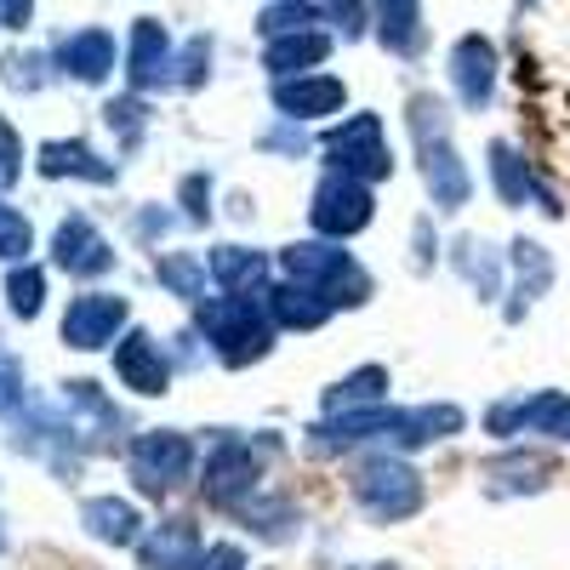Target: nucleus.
<instances>
[{"label":"nucleus","mask_w":570,"mask_h":570,"mask_svg":"<svg viewBox=\"0 0 570 570\" xmlns=\"http://www.w3.org/2000/svg\"><path fill=\"white\" fill-rule=\"evenodd\" d=\"M171 69H177V52H171V35L160 29V18H137L131 52H126V80H131V91L171 86V80H177Z\"/></svg>","instance_id":"9d476101"},{"label":"nucleus","mask_w":570,"mask_h":570,"mask_svg":"<svg viewBox=\"0 0 570 570\" xmlns=\"http://www.w3.org/2000/svg\"><path fill=\"white\" fill-rule=\"evenodd\" d=\"M40 171L46 177H91V183H115V166L98 160L86 142H46L40 149Z\"/></svg>","instance_id":"a878e982"},{"label":"nucleus","mask_w":570,"mask_h":570,"mask_svg":"<svg viewBox=\"0 0 570 570\" xmlns=\"http://www.w3.org/2000/svg\"><path fill=\"white\" fill-rule=\"evenodd\" d=\"M29 12H35V0H0V18H7L12 29H23V23H29Z\"/></svg>","instance_id":"a19ab883"},{"label":"nucleus","mask_w":570,"mask_h":570,"mask_svg":"<svg viewBox=\"0 0 570 570\" xmlns=\"http://www.w3.org/2000/svg\"><path fill=\"white\" fill-rule=\"evenodd\" d=\"M411 131H416V155H422V177H428V195H434V206H445V212L468 206L473 177H468V166H462L456 149H451L445 109H440L434 98H411Z\"/></svg>","instance_id":"f257e3e1"},{"label":"nucleus","mask_w":570,"mask_h":570,"mask_svg":"<svg viewBox=\"0 0 570 570\" xmlns=\"http://www.w3.org/2000/svg\"><path fill=\"white\" fill-rule=\"evenodd\" d=\"M376 35L389 52L416 58L422 52V0H376Z\"/></svg>","instance_id":"4be33fe9"},{"label":"nucleus","mask_w":570,"mask_h":570,"mask_svg":"<svg viewBox=\"0 0 570 570\" xmlns=\"http://www.w3.org/2000/svg\"><path fill=\"white\" fill-rule=\"evenodd\" d=\"M354 497L371 519H411L422 508V480L394 456H371L354 473Z\"/></svg>","instance_id":"20e7f679"},{"label":"nucleus","mask_w":570,"mask_h":570,"mask_svg":"<svg viewBox=\"0 0 570 570\" xmlns=\"http://www.w3.org/2000/svg\"><path fill=\"white\" fill-rule=\"evenodd\" d=\"M456 268L480 285V297H497V285H502V268H497V257L480 246V240H462L456 246Z\"/></svg>","instance_id":"c756f323"},{"label":"nucleus","mask_w":570,"mask_h":570,"mask_svg":"<svg viewBox=\"0 0 570 570\" xmlns=\"http://www.w3.org/2000/svg\"><path fill=\"white\" fill-rule=\"evenodd\" d=\"M155 274H160V285H171L177 297H200L206 292V263L200 257H160Z\"/></svg>","instance_id":"7c9ffc66"},{"label":"nucleus","mask_w":570,"mask_h":570,"mask_svg":"<svg viewBox=\"0 0 570 570\" xmlns=\"http://www.w3.org/2000/svg\"><path fill=\"white\" fill-rule=\"evenodd\" d=\"M325 155L337 160V171H348L360 183H376V177L394 171L389 142H383V120H376V115H348L337 131L325 137Z\"/></svg>","instance_id":"39448f33"},{"label":"nucleus","mask_w":570,"mask_h":570,"mask_svg":"<svg viewBox=\"0 0 570 570\" xmlns=\"http://www.w3.org/2000/svg\"><path fill=\"white\" fill-rule=\"evenodd\" d=\"M285 274H292L297 285H314L331 308L371 297V279L360 274V263L343 246H292V252H285Z\"/></svg>","instance_id":"7ed1b4c3"},{"label":"nucleus","mask_w":570,"mask_h":570,"mask_svg":"<svg viewBox=\"0 0 570 570\" xmlns=\"http://www.w3.org/2000/svg\"><path fill=\"white\" fill-rule=\"evenodd\" d=\"M212 279L223 285V292H234V297H252V292H263V279H268V257L246 252V246H217L212 252Z\"/></svg>","instance_id":"412c9836"},{"label":"nucleus","mask_w":570,"mask_h":570,"mask_svg":"<svg viewBox=\"0 0 570 570\" xmlns=\"http://www.w3.org/2000/svg\"><path fill=\"white\" fill-rule=\"evenodd\" d=\"M177 69H183L177 86H200L206 69H212V40H206V35H200V40H188V46H183V58H177Z\"/></svg>","instance_id":"72a5a7b5"},{"label":"nucleus","mask_w":570,"mask_h":570,"mask_svg":"<svg viewBox=\"0 0 570 570\" xmlns=\"http://www.w3.org/2000/svg\"><path fill=\"white\" fill-rule=\"evenodd\" d=\"M58 268H69V274H80V279H91V274H104L109 263H115V252H109V240L98 228H91V217H63L58 223Z\"/></svg>","instance_id":"2eb2a0df"},{"label":"nucleus","mask_w":570,"mask_h":570,"mask_svg":"<svg viewBox=\"0 0 570 570\" xmlns=\"http://www.w3.org/2000/svg\"><path fill=\"white\" fill-rule=\"evenodd\" d=\"M548 480H553V462H548V456H537V451H513V456L485 462V491H491V497L548 491Z\"/></svg>","instance_id":"f3484780"},{"label":"nucleus","mask_w":570,"mask_h":570,"mask_svg":"<svg viewBox=\"0 0 570 570\" xmlns=\"http://www.w3.org/2000/svg\"><path fill=\"white\" fill-rule=\"evenodd\" d=\"M40 297H46V279H40V268H12V279H7V303H12V314H23V320H35L40 314Z\"/></svg>","instance_id":"2f4dec72"},{"label":"nucleus","mask_w":570,"mask_h":570,"mask_svg":"<svg viewBox=\"0 0 570 570\" xmlns=\"http://www.w3.org/2000/svg\"><path fill=\"white\" fill-rule=\"evenodd\" d=\"M485 422H491V434H553V440H570V394L542 389V394H525V400H502Z\"/></svg>","instance_id":"0eeeda50"},{"label":"nucleus","mask_w":570,"mask_h":570,"mask_svg":"<svg viewBox=\"0 0 570 570\" xmlns=\"http://www.w3.org/2000/svg\"><path fill=\"white\" fill-rule=\"evenodd\" d=\"M0 548H7V537H0Z\"/></svg>","instance_id":"37998d69"},{"label":"nucleus","mask_w":570,"mask_h":570,"mask_svg":"<svg viewBox=\"0 0 570 570\" xmlns=\"http://www.w3.org/2000/svg\"><path fill=\"white\" fill-rule=\"evenodd\" d=\"M195 570H246V553L234 548V542H217V548H206L200 553V564Z\"/></svg>","instance_id":"4c0bfd02"},{"label":"nucleus","mask_w":570,"mask_h":570,"mask_svg":"<svg viewBox=\"0 0 570 570\" xmlns=\"http://www.w3.org/2000/svg\"><path fill=\"white\" fill-rule=\"evenodd\" d=\"M120 325H126V297L86 292V297H75L69 314H63V343H69V348H104V343H115Z\"/></svg>","instance_id":"9b49d317"},{"label":"nucleus","mask_w":570,"mask_h":570,"mask_svg":"<svg viewBox=\"0 0 570 570\" xmlns=\"http://www.w3.org/2000/svg\"><path fill=\"white\" fill-rule=\"evenodd\" d=\"M274 104L285 120H320V115H337L348 91L337 75H292V80H274Z\"/></svg>","instance_id":"ddd939ff"},{"label":"nucleus","mask_w":570,"mask_h":570,"mask_svg":"<svg viewBox=\"0 0 570 570\" xmlns=\"http://www.w3.org/2000/svg\"><path fill=\"white\" fill-rule=\"evenodd\" d=\"M104 115H109V126H120V142L131 149L137 131H142V104H137V98H120V104H109Z\"/></svg>","instance_id":"f704fd0d"},{"label":"nucleus","mask_w":570,"mask_h":570,"mask_svg":"<svg viewBox=\"0 0 570 570\" xmlns=\"http://www.w3.org/2000/svg\"><path fill=\"white\" fill-rule=\"evenodd\" d=\"M195 468V445L177 428H160V434H137L131 440V473L142 480V491H166L183 473Z\"/></svg>","instance_id":"6e6552de"},{"label":"nucleus","mask_w":570,"mask_h":570,"mask_svg":"<svg viewBox=\"0 0 570 570\" xmlns=\"http://www.w3.org/2000/svg\"><path fill=\"white\" fill-rule=\"evenodd\" d=\"M314 228L331 234V240H343V234H360L371 223V188L348 171H331L320 188H314Z\"/></svg>","instance_id":"423d86ee"},{"label":"nucleus","mask_w":570,"mask_h":570,"mask_svg":"<svg viewBox=\"0 0 570 570\" xmlns=\"http://www.w3.org/2000/svg\"><path fill=\"white\" fill-rule=\"evenodd\" d=\"M268 314H274L279 325H292V331H314V325H325L331 303L314 292V285L285 279V285H274V292H268Z\"/></svg>","instance_id":"5701e85b"},{"label":"nucleus","mask_w":570,"mask_h":570,"mask_svg":"<svg viewBox=\"0 0 570 570\" xmlns=\"http://www.w3.org/2000/svg\"><path fill=\"white\" fill-rule=\"evenodd\" d=\"M200 564V531L188 519H166V525L142 542V570H195Z\"/></svg>","instance_id":"6ab92c4d"},{"label":"nucleus","mask_w":570,"mask_h":570,"mask_svg":"<svg viewBox=\"0 0 570 570\" xmlns=\"http://www.w3.org/2000/svg\"><path fill=\"white\" fill-rule=\"evenodd\" d=\"M325 52H331V35L308 29V35H279V40H268L263 63H268V69H274L279 80H292V75H303V69L325 63Z\"/></svg>","instance_id":"b1692460"},{"label":"nucleus","mask_w":570,"mask_h":570,"mask_svg":"<svg viewBox=\"0 0 570 570\" xmlns=\"http://www.w3.org/2000/svg\"><path fill=\"white\" fill-rule=\"evenodd\" d=\"M553 285V257L548 246L537 240H513V303H508V320H519L542 292Z\"/></svg>","instance_id":"aec40b11"},{"label":"nucleus","mask_w":570,"mask_h":570,"mask_svg":"<svg viewBox=\"0 0 570 570\" xmlns=\"http://www.w3.org/2000/svg\"><path fill=\"white\" fill-rule=\"evenodd\" d=\"M451 80H456V98L468 109H485L497 91V46L485 35H462L451 46Z\"/></svg>","instance_id":"f8f14e48"},{"label":"nucleus","mask_w":570,"mask_h":570,"mask_svg":"<svg viewBox=\"0 0 570 570\" xmlns=\"http://www.w3.org/2000/svg\"><path fill=\"white\" fill-rule=\"evenodd\" d=\"M389 394V371L383 365H360L354 376H343L337 389L325 394V411H354V405H383Z\"/></svg>","instance_id":"bb28decb"},{"label":"nucleus","mask_w":570,"mask_h":570,"mask_svg":"<svg viewBox=\"0 0 570 570\" xmlns=\"http://www.w3.org/2000/svg\"><path fill=\"white\" fill-rule=\"evenodd\" d=\"M80 525L98 537V542L131 548V542H137V508L120 502V497H91V502L80 508Z\"/></svg>","instance_id":"393cba45"},{"label":"nucleus","mask_w":570,"mask_h":570,"mask_svg":"<svg viewBox=\"0 0 570 570\" xmlns=\"http://www.w3.org/2000/svg\"><path fill=\"white\" fill-rule=\"evenodd\" d=\"M115 376H120L126 389H137V394H166L171 360L160 354V343L149 337V331H131V337L115 348Z\"/></svg>","instance_id":"4468645a"},{"label":"nucleus","mask_w":570,"mask_h":570,"mask_svg":"<svg viewBox=\"0 0 570 570\" xmlns=\"http://www.w3.org/2000/svg\"><path fill=\"white\" fill-rule=\"evenodd\" d=\"M0 257H7V263H23L29 257V223L12 206H0Z\"/></svg>","instance_id":"473e14b6"},{"label":"nucleus","mask_w":570,"mask_h":570,"mask_svg":"<svg viewBox=\"0 0 570 570\" xmlns=\"http://www.w3.org/2000/svg\"><path fill=\"white\" fill-rule=\"evenodd\" d=\"M58 63H63V75L98 86V80L115 69V35H109V29H80V35H69V40L58 46Z\"/></svg>","instance_id":"a211bd4d"},{"label":"nucleus","mask_w":570,"mask_h":570,"mask_svg":"<svg viewBox=\"0 0 570 570\" xmlns=\"http://www.w3.org/2000/svg\"><path fill=\"white\" fill-rule=\"evenodd\" d=\"M40 69H46V58H40V52H12V58H7V86L35 91V86H40Z\"/></svg>","instance_id":"c9c22d12"},{"label":"nucleus","mask_w":570,"mask_h":570,"mask_svg":"<svg viewBox=\"0 0 570 570\" xmlns=\"http://www.w3.org/2000/svg\"><path fill=\"white\" fill-rule=\"evenodd\" d=\"M18 160H23V149H18V137H12V126L0 120V188H7V183L18 177Z\"/></svg>","instance_id":"58836bf2"},{"label":"nucleus","mask_w":570,"mask_h":570,"mask_svg":"<svg viewBox=\"0 0 570 570\" xmlns=\"http://www.w3.org/2000/svg\"><path fill=\"white\" fill-rule=\"evenodd\" d=\"M257 480H263V451H252L246 440H223V445L206 456V497L223 502V508L240 502V497H252Z\"/></svg>","instance_id":"1a4fd4ad"},{"label":"nucleus","mask_w":570,"mask_h":570,"mask_svg":"<svg viewBox=\"0 0 570 570\" xmlns=\"http://www.w3.org/2000/svg\"><path fill=\"white\" fill-rule=\"evenodd\" d=\"M320 18H325V12L314 7V0H274V7L257 18V29H263L268 40H279V35H308Z\"/></svg>","instance_id":"cd10ccee"},{"label":"nucleus","mask_w":570,"mask_h":570,"mask_svg":"<svg viewBox=\"0 0 570 570\" xmlns=\"http://www.w3.org/2000/svg\"><path fill=\"white\" fill-rule=\"evenodd\" d=\"M360 570H394V564H360Z\"/></svg>","instance_id":"79ce46f5"},{"label":"nucleus","mask_w":570,"mask_h":570,"mask_svg":"<svg viewBox=\"0 0 570 570\" xmlns=\"http://www.w3.org/2000/svg\"><path fill=\"white\" fill-rule=\"evenodd\" d=\"M18 400H23V365L0 348V411H12Z\"/></svg>","instance_id":"e433bc0d"},{"label":"nucleus","mask_w":570,"mask_h":570,"mask_svg":"<svg viewBox=\"0 0 570 570\" xmlns=\"http://www.w3.org/2000/svg\"><path fill=\"white\" fill-rule=\"evenodd\" d=\"M491 183H497L502 206H525V200H537L542 212H559V206H553V195L537 183V171H531L525 160H519L513 142H491Z\"/></svg>","instance_id":"dca6fc26"},{"label":"nucleus","mask_w":570,"mask_h":570,"mask_svg":"<svg viewBox=\"0 0 570 570\" xmlns=\"http://www.w3.org/2000/svg\"><path fill=\"white\" fill-rule=\"evenodd\" d=\"M183 200H188V217H206L212 206H200V200H212V183L206 177H188L183 183Z\"/></svg>","instance_id":"ea45409f"},{"label":"nucleus","mask_w":570,"mask_h":570,"mask_svg":"<svg viewBox=\"0 0 570 570\" xmlns=\"http://www.w3.org/2000/svg\"><path fill=\"white\" fill-rule=\"evenodd\" d=\"M200 331H206V343H217L223 365H252L268 354L274 343V331H268V314L252 303V297H206L200 303Z\"/></svg>","instance_id":"f03ea898"},{"label":"nucleus","mask_w":570,"mask_h":570,"mask_svg":"<svg viewBox=\"0 0 570 570\" xmlns=\"http://www.w3.org/2000/svg\"><path fill=\"white\" fill-rule=\"evenodd\" d=\"M63 405L80 411L91 428H98V434H115V428H120V411H115L98 389H91V383H69V389H63Z\"/></svg>","instance_id":"c85d7f7f"}]
</instances>
